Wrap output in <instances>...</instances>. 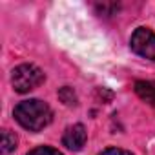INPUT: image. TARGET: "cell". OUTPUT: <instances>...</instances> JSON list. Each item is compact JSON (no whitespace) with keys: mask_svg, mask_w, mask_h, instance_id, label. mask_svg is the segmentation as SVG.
<instances>
[{"mask_svg":"<svg viewBox=\"0 0 155 155\" xmlns=\"http://www.w3.org/2000/svg\"><path fill=\"white\" fill-rule=\"evenodd\" d=\"M15 119L22 128L29 131H40L51 122L53 113H51V108L44 101L29 99V101H22L17 104Z\"/></svg>","mask_w":155,"mask_h":155,"instance_id":"obj_1","label":"cell"},{"mask_svg":"<svg viewBox=\"0 0 155 155\" xmlns=\"http://www.w3.org/2000/svg\"><path fill=\"white\" fill-rule=\"evenodd\" d=\"M44 79H46L44 71L35 64H20L13 69V75H11L13 88L18 93H28L38 88L44 82Z\"/></svg>","mask_w":155,"mask_h":155,"instance_id":"obj_2","label":"cell"},{"mask_svg":"<svg viewBox=\"0 0 155 155\" xmlns=\"http://www.w3.org/2000/svg\"><path fill=\"white\" fill-rule=\"evenodd\" d=\"M130 46L137 55L148 60H155V33L151 29L137 28L130 38Z\"/></svg>","mask_w":155,"mask_h":155,"instance_id":"obj_3","label":"cell"},{"mask_svg":"<svg viewBox=\"0 0 155 155\" xmlns=\"http://www.w3.org/2000/svg\"><path fill=\"white\" fill-rule=\"evenodd\" d=\"M86 139H88L86 128L82 124H73V126L66 128V131L62 135V144L71 151H79L86 144Z\"/></svg>","mask_w":155,"mask_h":155,"instance_id":"obj_4","label":"cell"},{"mask_svg":"<svg viewBox=\"0 0 155 155\" xmlns=\"http://www.w3.org/2000/svg\"><path fill=\"white\" fill-rule=\"evenodd\" d=\"M135 93L140 101L155 108V81H137L135 82Z\"/></svg>","mask_w":155,"mask_h":155,"instance_id":"obj_5","label":"cell"},{"mask_svg":"<svg viewBox=\"0 0 155 155\" xmlns=\"http://www.w3.org/2000/svg\"><path fill=\"white\" fill-rule=\"evenodd\" d=\"M17 148V135L6 130L2 133V153H11Z\"/></svg>","mask_w":155,"mask_h":155,"instance_id":"obj_6","label":"cell"},{"mask_svg":"<svg viewBox=\"0 0 155 155\" xmlns=\"http://www.w3.org/2000/svg\"><path fill=\"white\" fill-rule=\"evenodd\" d=\"M28 155H62V153L55 148H49V146H38V148L31 150Z\"/></svg>","mask_w":155,"mask_h":155,"instance_id":"obj_7","label":"cell"},{"mask_svg":"<svg viewBox=\"0 0 155 155\" xmlns=\"http://www.w3.org/2000/svg\"><path fill=\"white\" fill-rule=\"evenodd\" d=\"M99 155H131L130 151L122 150V148H106L104 151H101Z\"/></svg>","mask_w":155,"mask_h":155,"instance_id":"obj_8","label":"cell"}]
</instances>
